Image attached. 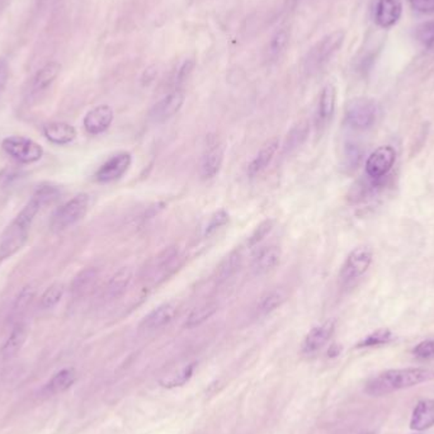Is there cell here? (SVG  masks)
I'll return each instance as SVG.
<instances>
[{
	"label": "cell",
	"instance_id": "obj_38",
	"mask_svg": "<svg viewBox=\"0 0 434 434\" xmlns=\"http://www.w3.org/2000/svg\"><path fill=\"white\" fill-rule=\"evenodd\" d=\"M34 296H36V288L32 285L25 286L14 301L13 312H25L27 307L32 304Z\"/></svg>",
	"mask_w": 434,
	"mask_h": 434
},
{
	"label": "cell",
	"instance_id": "obj_34",
	"mask_svg": "<svg viewBox=\"0 0 434 434\" xmlns=\"http://www.w3.org/2000/svg\"><path fill=\"white\" fill-rule=\"evenodd\" d=\"M273 227H274V220H272V219H267V220L262 221L260 225L254 229L253 233L250 234V236L248 238L246 246L252 249L254 246L260 245V243L266 239L269 233L272 231Z\"/></svg>",
	"mask_w": 434,
	"mask_h": 434
},
{
	"label": "cell",
	"instance_id": "obj_27",
	"mask_svg": "<svg viewBox=\"0 0 434 434\" xmlns=\"http://www.w3.org/2000/svg\"><path fill=\"white\" fill-rule=\"evenodd\" d=\"M290 44V31L287 28H279L273 33L267 47L268 58L271 60H277L285 53Z\"/></svg>",
	"mask_w": 434,
	"mask_h": 434
},
{
	"label": "cell",
	"instance_id": "obj_25",
	"mask_svg": "<svg viewBox=\"0 0 434 434\" xmlns=\"http://www.w3.org/2000/svg\"><path fill=\"white\" fill-rule=\"evenodd\" d=\"M27 334H28V331H27L26 325L23 323H18L15 325L13 331L11 333V336L8 338L7 342L4 343L3 348H1L3 356L9 358V357L17 355L26 342Z\"/></svg>",
	"mask_w": 434,
	"mask_h": 434
},
{
	"label": "cell",
	"instance_id": "obj_4",
	"mask_svg": "<svg viewBox=\"0 0 434 434\" xmlns=\"http://www.w3.org/2000/svg\"><path fill=\"white\" fill-rule=\"evenodd\" d=\"M378 108L374 99L357 97L350 99L344 110V122L352 130L366 131L376 122Z\"/></svg>",
	"mask_w": 434,
	"mask_h": 434
},
{
	"label": "cell",
	"instance_id": "obj_40",
	"mask_svg": "<svg viewBox=\"0 0 434 434\" xmlns=\"http://www.w3.org/2000/svg\"><path fill=\"white\" fill-rule=\"evenodd\" d=\"M410 7L421 14L434 13V0H408Z\"/></svg>",
	"mask_w": 434,
	"mask_h": 434
},
{
	"label": "cell",
	"instance_id": "obj_12",
	"mask_svg": "<svg viewBox=\"0 0 434 434\" xmlns=\"http://www.w3.org/2000/svg\"><path fill=\"white\" fill-rule=\"evenodd\" d=\"M115 113L110 106L101 104L89 110L84 117V129L89 135H101L110 129L113 122Z\"/></svg>",
	"mask_w": 434,
	"mask_h": 434
},
{
	"label": "cell",
	"instance_id": "obj_2",
	"mask_svg": "<svg viewBox=\"0 0 434 434\" xmlns=\"http://www.w3.org/2000/svg\"><path fill=\"white\" fill-rule=\"evenodd\" d=\"M434 378L433 371L424 369H389L371 378L366 385V392L371 396H381L410 389L419 383H427Z\"/></svg>",
	"mask_w": 434,
	"mask_h": 434
},
{
	"label": "cell",
	"instance_id": "obj_16",
	"mask_svg": "<svg viewBox=\"0 0 434 434\" xmlns=\"http://www.w3.org/2000/svg\"><path fill=\"white\" fill-rule=\"evenodd\" d=\"M281 257H282V250L279 245L269 244V245L262 246L254 255L252 269L255 274H260V276L271 272L279 266Z\"/></svg>",
	"mask_w": 434,
	"mask_h": 434
},
{
	"label": "cell",
	"instance_id": "obj_10",
	"mask_svg": "<svg viewBox=\"0 0 434 434\" xmlns=\"http://www.w3.org/2000/svg\"><path fill=\"white\" fill-rule=\"evenodd\" d=\"M186 101V93L181 88H175L160 99L150 110L149 117L153 122L162 123L170 120L181 110Z\"/></svg>",
	"mask_w": 434,
	"mask_h": 434
},
{
	"label": "cell",
	"instance_id": "obj_17",
	"mask_svg": "<svg viewBox=\"0 0 434 434\" xmlns=\"http://www.w3.org/2000/svg\"><path fill=\"white\" fill-rule=\"evenodd\" d=\"M279 137H271L269 140H267L266 143H263V146L260 148L258 154L254 156L253 160L248 167V173L250 177L260 174L263 170H266L269 164L272 162L273 158L276 155V153L279 151Z\"/></svg>",
	"mask_w": 434,
	"mask_h": 434
},
{
	"label": "cell",
	"instance_id": "obj_30",
	"mask_svg": "<svg viewBox=\"0 0 434 434\" xmlns=\"http://www.w3.org/2000/svg\"><path fill=\"white\" fill-rule=\"evenodd\" d=\"M240 264H241V253L240 250H234L221 262L219 269H217V277L221 281L231 277L234 273L239 269Z\"/></svg>",
	"mask_w": 434,
	"mask_h": 434
},
{
	"label": "cell",
	"instance_id": "obj_7",
	"mask_svg": "<svg viewBox=\"0 0 434 434\" xmlns=\"http://www.w3.org/2000/svg\"><path fill=\"white\" fill-rule=\"evenodd\" d=\"M372 260H374V252L369 246H357L344 262L343 267L340 269V279L343 282H352L355 279H359L367 272Z\"/></svg>",
	"mask_w": 434,
	"mask_h": 434
},
{
	"label": "cell",
	"instance_id": "obj_41",
	"mask_svg": "<svg viewBox=\"0 0 434 434\" xmlns=\"http://www.w3.org/2000/svg\"><path fill=\"white\" fill-rule=\"evenodd\" d=\"M193 68H195V61L191 60V58H189V60H186V61L181 64L178 72H177V78H175L177 84H181L184 80H187L189 74L193 70Z\"/></svg>",
	"mask_w": 434,
	"mask_h": 434
},
{
	"label": "cell",
	"instance_id": "obj_13",
	"mask_svg": "<svg viewBox=\"0 0 434 434\" xmlns=\"http://www.w3.org/2000/svg\"><path fill=\"white\" fill-rule=\"evenodd\" d=\"M336 331V320H326L323 324L314 326L309 334L305 338L302 343V352L306 355H312L321 350L325 344L329 342L331 336Z\"/></svg>",
	"mask_w": 434,
	"mask_h": 434
},
{
	"label": "cell",
	"instance_id": "obj_1",
	"mask_svg": "<svg viewBox=\"0 0 434 434\" xmlns=\"http://www.w3.org/2000/svg\"><path fill=\"white\" fill-rule=\"evenodd\" d=\"M42 206L44 205L39 197L33 193L32 198L27 202L26 206L15 216L11 225H8L0 239V263L12 258L26 245L33 220Z\"/></svg>",
	"mask_w": 434,
	"mask_h": 434
},
{
	"label": "cell",
	"instance_id": "obj_42",
	"mask_svg": "<svg viewBox=\"0 0 434 434\" xmlns=\"http://www.w3.org/2000/svg\"><path fill=\"white\" fill-rule=\"evenodd\" d=\"M8 79H9V65L6 58H0V97L7 87Z\"/></svg>",
	"mask_w": 434,
	"mask_h": 434
},
{
	"label": "cell",
	"instance_id": "obj_14",
	"mask_svg": "<svg viewBox=\"0 0 434 434\" xmlns=\"http://www.w3.org/2000/svg\"><path fill=\"white\" fill-rule=\"evenodd\" d=\"M402 15V0H378L375 8V22L383 30L397 25Z\"/></svg>",
	"mask_w": 434,
	"mask_h": 434
},
{
	"label": "cell",
	"instance_id": "obj_21",
	"mask_svg": "<svg viewBox=\"0 0 434 434\" xmlns=\"http://www.w3.org/2000/svg\"><path fill=\"white\" fill-rule=\"evenodd\" d=\"M337 103V89L334 85L326 84L320 93L318 104V120L321 125H326L331 121Z\"/></svg>",
	"mask_w": 434,
	"mask_h": 434
},
{
	"label": "cell",
	"instance_id": "obj_19",
	"mask_svg": "<svg viewBox=\"0 0 434 434\" xmlns=\"http://www.w3.org/2000/svg\"><path fill=\"white\" fill-rule=\"evenodd\" d=\"M44 135L50 143L55 145H68L77 139V130L70 123L51 122L44 126Z\"/></svg>",
	"mask_w": 434,
	"mask_h": 434
},
{
	"label": "cell",
	"instance_id": "obj_18",
	"mask_svg": "<svg viewBox=\"0 0 434 434\" xmlns=\"http://www.w3.org/2000/svg\"><path fill=\"white\" fill-rule=\"evenodd\" d=\"M134 272L130 267H122L110 277L108 283L104 288V298L112 301L121 298L126 290L129 288L131 281H132Z\"/></svg>",
	"mask_w": 434,
	"mask_h": 434
},
{
	"label": "cell",
	"instance_id": "obj_22",
	"mask_svg": "<svg viewBox=\"0 0 434 434\" xmlns=\"http://www.w3.org/2000/svg\"><path fill=\"white\" fill-rule=\"evenodd\" d=\"M60 72H61V65L56 61H51L46 64L44 68H41L32 80L31 91L33 94H39L46 89H49L58 78Z\"/></svg>",
	"mask_w": 434,
	"mask_h": 434
},
{
	"label": "cell",
	"instance_id": "obj_28",
	"mask_svg": "<svg viewBox=\"0 0 434 434\" xmlns=\"http://www.w3.org/2000/svg\"><path fill=\"white\" fill-rule=\"evenodd\" d=\"M309 130H310L309 123L305 122V121H301L298 125H295L286 137L285 146H283L285 153H292V151L298 149L305 143L306 137L309 135Z\"/></svg>",
	"mask_w": 434,
	"mask_h": 434
},
{
	"label": "cell",
	"instance_id": "obj_36",
	"mask_svg": "<svg viewBox=\"0 0 434 434\" xmlns=\"http://www.w3.org/2000/svg\"><path fill=\"white\" fill-rule=\"evenodd\" d=\"M229 214H227L225 210H219V211H216L215 214L211 215L210 216V219H208V224H206V226H205V230H203V235L205 236H210V235H212V234L216 233V231H219L221 227L225 226L227 222H229Z\"/></svg>",
	"mask_w": 434,
	"mask_h": 434
},
{
	"label": "cell",
	"instance_id": "obj_37",
	"mask_svg": "<svg viewBox=\"0 0 434 434\" xmlns=\"http://www.w3.org/2000/svg\"><path fill=\"white\" fill-rule=\"evenodd\" d=\"M392 339V333L389 329H378V331L371 333L369 337L364 338L362 342L358 343V348L363 347H375V345H381V344L389 343Z\"/></svg>",
	"mask_w": 434,
	"mask_h": 434
},
{
	"label": "cell",
	"instance_id": "obj_3",
	"mask_svg": "<svg viewBox=\"0 0 434 434\" xmlns=\"http://www.w3.org/2000/svg\"><path fill=\"white\" fill-rule=\"evenodd\" d=\"M91 198L87 193H80L72 197L70 201L65 202L56 208L50 219V230L52 233H60L72 226L84 217L88 212Z\"/></svg>",
	"mask_w": 434,
	"mask_h": 434
},
{
	"label": "cell",
	"instance_id": "obj_6",
	"mask_svg": "<svg viewBox=\"0 0 434 434\" xmlns=\"http://www.w3.org/2000/svg\"><path fill=\"white\" fill-rule=\"evenodd\" d=\"M1 148L8 155L20 164H33L44 156V149L39 143L23 136H9L3 140Z\"/></svg>",
	"mask_w": 434,
	"mask_h": 434
},
{
	"label": "cell",
	"instance_id": "obj_11",
	"mask_svg": "<svg viewBox=\"0 0 434 434\" xmlns=\"http://www.w3.org/2000/svg\"><path fill=\"white\" fill-rule=\"evenodd\" d=\"M225 149L224 145L214 140L208 143V149L205 150L200 164V175L203 181L212 179L220 173L224 164Z\"/></svg>",
	"mask_w": 434,
	"mask_h": 434
},
{
	"label": "cell",
	"instance_id": "obj_24",
	"mask_svg": "<svg viewBox=\"0 0 434 434\" xmlns=\"http://www.w3.org/2000/svg\"><path fill=\"white\" fill-rule=\"evenodd\" d=\"M288 298V292L286 288L277 287L269 292H267L263 298H260L258 305V312L262 315H268L271 312H276L279 307L285 304Z\"/></svg>",
	"mask_w": 434,
	"mask_h": 434
},
{
	"label": "cell",
	"instance_id": "obj_33",
	"mask_svg": "<svg viewBox=\"0 0 434 434\" xmlns=\"http://www.w3.org/2000/svg\"><path fill=\"white\" fill-rule=\"evenodd\" d=\"M363 150L358 143H347L344 145L343 165L344 168L357 169L359 162L362 160Z\"/></svg>",
	"mask_w": 434,
	"mask_h": 434
},
{
	"label": "cell",
	"instance_id": "obj_9",
	"mask_svg": "<svg viewBox=\"0 0 434 434\" xmlns=\"http://www.w3.org/2000/svg\"><path fill=\"white\" fill-rule=\"evenodd\" d=\"M132 162V156L127 151L117 153L115 155L108 158L106 162L99 167L96 173V179L99 183H112L122 178L127 173Z\"/></svg>",
	"mask_w": 434,
	"mask_h": 434
},
{
	"label": "cell",
	"instance_id": "obj_32",
	"mask_svg": "<svg viewBox=\"0 0 434 434\" xmlns=\"http://www.w3.org/2000/svg\"><path fill=\"white\" fill-rule=\"evenodd\" d=\"M193 369H195V364H189L174 375H170V376L160 380V385L162 388H167V389H174V388L183 386L184 383H189V378L193 375Z\"/></svg>",
	"mask_w": 434,
	"mask_h": 434
},
{
	"label": "cell",
	"instance_id": "obj_5",
	"mask_svg": "<svg viewBox=\"0 0 434 434\" xmlns=\"http://www.w3.org/2000/svg\"><path fill=\"white\" fill-rule=\"evenodd\" d=\"M344 39H345V32L342 30H337L326 34L307 53V58L305 60V69L309 72L320 70L340 50Z\"/></svg>",
	"mask_w": 434,
	"mask_h": 434
},
{
	"label": "cell",
	"instance_id": "obj_43",
	"mask_svg": "<svg viewBox=\"0 0 434 434\" xmlns=\"http://www.w3.org/2000/svg\"><path fill=\"white\" fill-rule=\"evenodd\" d=\"M338 353H339V350H337L336 345H333L331 350H329V355H331V356H337Z\"/></svg>",
	"mask_w": 434,
	"mask_h": 434
},
{
	"label": "cell",
	"instance_id": "obj_20",
	"mask_svg": "<svg viewBox=\"0 0 434 434\" xmlns=\"http://www.w3.org/2000/svg\"><path fill=\"white\" fill-rule=\"evenodd\" d=\"M434 426V400H421L416 404L411 421H410V428L413 430H426L428 428Z\"/></svg>",
	"mask_w": 434,
	"mask_h": 434
},
{
	"label": "cell",
	"instance_id": "obj_15",
	"mask_svg": "<svg viewBox=\"0 0 434 434\" xmlns=\"http://www.w3.org/2000/svg\"><path fill=\"white\" fill-rule=\"evenodd\" d=\"M178 312V306L174 302H165L155 307L153 312H150L145 318L143 319L140 328L143 331H158L160 328H164L165 325L173 321Z\"/></svg>",
	"mask_w": 434,
	"mask_h": 434
},
{
	"label": "cell",
	"instance_id": "obj_35",
	"mask_svg": "<svg viewBox=\"0 0 434 434\" xmlns=\"http://www.w3.org/2000/svg\"><path fill=\"white\" fill-rule=\"evenodd\" d=\"M415 37L421 46L432 50L434 49V20L423 22L415 28Z\"/></svg>",
	"mask_w": 434,
	"mask_h": 434
},
{
	"label": "cell",
	"instance_id": "obj_31",
	"mask_svg": "<svg viewBox=\"0 0 434 434\" xmlns=\"http://www.w3.org/2000/svg\"><path fill=\"white\" fill-rule=\"evenodd\" d=\"M65 287L63 283H53L46 288V291L42 293L39 305L42 309H52L61 301V298L64 296Z\"/></svg>",
	"mask_w": 434,
	"mask_h": 434
},
{
	"label": "cell",
	"instance_id": "obj_23",
	"mask_svg": "<svg viewBox=\"0 0 434 434\" xmlns=\"http://www.w3.org/2000/svg\"><path fill=\"white\" fill-rule=\"evenodd\" d=\"M97 268H85L78 276L74 279L72 283V293L75 298H84L93 290V287L97 283Z\"/></svg>",
	"mask_w": 434,
	"mask_h": 434
},
{
	"label": "cell",
	"instance_id": "obj_8",
	"mask_svg": "<svg viewBox=\"0 0 434 434\" xmlns=\"http://www.w3.org/2000/svg\"><path fill=\"white\" fill-rule=\"evenodd\" d=\"M396 160V151L392 146H381L369 156L366 162V174L369 179L380 181L385 175L389 174Z\"/></svg>",
	"mask_w": 434,
	"mask_h": 434
},
{
	"label": "cell",
	"instance_id": "obj_29",
	"mask_svg": "<svg viewBox=\"0 0 434 434\" xmlns=\"http://www.w3.org/2000/svg\"><path fill=\"white\" fill-rule=\"evenodd\" d=\"M217 310H219V306L216 302H206V304L201 305L189 314L184 325L189 329L200 326L205 321H208V319L212 318Z\"/></svg>",
	"mask_w": 434,
	"mask_h": 434
},
{
	"label": "cell",
	"instance_id": "obj_26",
	"mask_svg": "<svg viewBox=\"0 0 434 434\" xmlns=\"http://www.w3.org/2000/svg\"><path fill=\"white\" fill-rule=\"evenodd\" d=\"M77 380V372L74 369H61L55 376L52 377L50 383H47L46 390L50 394H60L68 389H70Z\"/></svg>",
	"mask_w": 434,
	"mask_h": 434
},
{
	"label": "cell",
	"instance_id": "obj_39",
	"mask_svg": "<svg viewBox=\"0 0 434 434\" xmlns=\"http://www.w3.org/2000/svg\"><path fill=\"white\" fill-rule=\"evenodd\" d=\"M415 357L421 359H432L434 358V339L423 340L413 350Z\"/></svg>",
	"mask_w": 434,
	"mask_h": 434
}]
</instances>
